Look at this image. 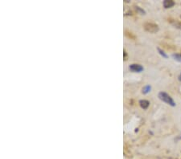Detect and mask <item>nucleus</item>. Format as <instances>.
<instances>
[{
    "mask_svg": "<svg viewBox=\"0 0 181 159\" xmlns=\"http://www.w3.org/2000/svg\"><path fill=\"white\" fill-rule=\"evenodd\" d=\"M179 80H181V74H180V76H179Z\"/></svg>",
    "mask_w": 181,
    "mask_h": 159,
    "instance_id": "nucleus-12",
    "label": "nucleus"
},
{
    "mask_svg": "<svg viewBox=\"0 0 181 159\" xmlns=\"http://www.w3.org/2000/svg\"><path fill=\"white\" fill-rule=\"evenodd\" d=\"M126 57H127V54H126V51H124V58H125V60H126Z\"/></svg>",
    "mask_w": 181,
    "mask_h": 159,
    "instance_id": "nucleus-11",
    "label": "nucleus"
},
{
    "mask_svg": "<svg viewBox=\"0 0 181 159\" xmlns=\"http://www.w3.org/2000/svg\"><path fill=\"white\" fill-rule=\"evenodd\" d=\"M143 28H144V30L146 31L152 33V34L158 32L159 30H160V28H159V26H158L157 24H153V23H149V22L148 23L144 24Z\"/></svg>",
    "mask_w": 181,
    "mask_h": 159,
    "instance_id": "nucleus-2",
    "label": "nucleus"
},
{
    "mask_svg": "<svg viewBox=\"0 0 181 159\" xmlns=\"http://www.w3.org/2000/svg\"><path fill=\"white\" fill-rule=\"evenodd\" d=\"M175 2L172 0H164V2H163V5H164V8H172V7L175 6Z\"/></svg>",
    "mask_w": 181,
    "mask_h": 159,
    "instance_id": "nucleus-4",
    "label": "nucleus"
},
{
    "mask_svg": "<svg viewBox=\"0 0 181 159\" xmlns=\"http://www.w3.org/2000/svg\"><path fill=\"white\" fill-rule=\"evenodd\" d=\"M129 69L132 72H141L143 71V67L140 65H137V64H132L129 66Z\"/></svg>",
    "mask_w": 181,
    "mask_h": 159,
    "instance_id": "nucleus-3",
    "label": "nucleus"
},
{
    "mask_svg": "<svg viewBox=\"0 0 181 159\" xmlns=\"http://www.w3.org/2000/svg\"><path fill=\"white\" fill-rule=\"evenodd\" d=\"M139 105L143 109H147L150 105V102L147 100H141V101H139Z\"/></svg>",
    "mask_w": 181,
    "mask_h": 159,
    "instance_id": "nucleus-5",
    "label": "nucleus"
},
{
    "mask_svg": "<svg viewBox=\"0 0 181 159\" xmlns=\"http://www.w3.org/2000/svg\"><path fill=\"white\" fill-rule=\"evenodd\" d=\"M135 9H136V11H138V13L142 14V15H145V14H146V11H145L143 9L141 8V7H138V6H137V7H135Z\"/></svg>",
    "mask_w": 181,
    "mask_h": 159,
    "instance_id": "nucleus-10",
    "label": "nucleus"
},
{
    "mask_svg": "<svg viewBox=\"0 0 181 159\" xmlns=\"http://www.w3.org/2000/svg\"><path fill=\"white\" fill-rule=\"evenodd\" d=\"M172 57L175 60L181 63V53H175L172 55Z\"/></svg>",
    "mask_w": 181,
    "mask_h": 159,
    "instance_id": "nucleus-8",
    "label": "nucleus"
},
{
    "mask_svg": "<svg viewBox=\"0 0 181 159\" xmlns=\"http://www.w3.org/2000/svg\"><path fill=\"white\" fill-rule=\"evenodd\" d=\"M171 24L172 25L174 28H178V29H180L181 30V22L177 21V20H171L170 21Z\"/></svg>",
    "mask_w": 181,
    "mask_h": 159,
    "instance_id": "nucleus-6",
    "label": "nucleus"
},
{
    "mask_svg": "<svg viewBox=\"0 0 181 159\" xmlns=\"http://www.w3.org/2000/svg\"><path fill=\"white\" fill-rule=\"evenodd\" d=\"M151 85H149V84H147V85H146V86H144L142 88V93H143V94H147V93H149L151 92Z\"/></svg>",
    "mask_w": 181,
    "mask_h": 159,
    "instance_id": "nucleus-7",
    "label": "nucleus"
},
{
    "mask_svg": "<svg viewBox=\"0 0 181 159\" xmlns=\"http://www.w3.org/2000/svg\"><path fill=\"white\" fill-rule=\"evenodd\" d=\"M158 97L160 98V100H161L162 101H164V103L168 104L169 105L175 107V102L174 101V100L172 99V97H171L170 95H168V93H164V92H160L158 95Z\"/></svg>",
    "mask_w": 181,
    "mask_h": 159,
    "instance_id": "nucleus-1",
    "label": "nucleus"
},
{
    "mask_svg": "<svg viewBox=\"0 0 181 159\" xmlns=\"http://www.w3.org/2000/svg\"><path fill=\"white\" fill-rule=\"evenodd\" d=\"M157 50H158V52H159V53H160V55H161V56H163V57H164V58H168V55H167V54L165 53V52H164V51H163V50L160 49V47H158Z\"/></svg>",
    "mask_w": 181,
    "mask_h": 159,
    "instance_id": "nucleus-9",
    "label": "nucleus"
},
{
    "mask_svg": "<svg viewBox=\"0 0 181 159\" xmlns=\"http://www.w3.org/2000/svg\"><path fill=\"white\" fill-rule=\"evenodd\" d=\"M180 18H181V15H180Z\"/></svg>",
    "mask_w": 181,
    "mask_h": 159,
    "instance_id": "nucleus-13",
    "label": "nucleus"
}]
</instances>
